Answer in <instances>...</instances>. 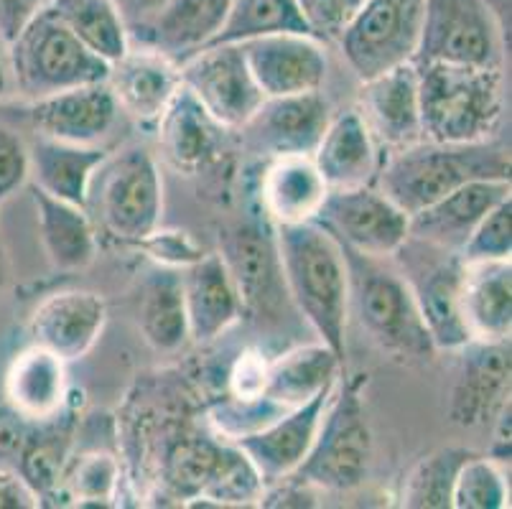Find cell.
Here are the masks:
<instances>
[{
	"mask_svg": "<svg viewBox=\"0 0 512 509\" xmlns=\"http://www.w3.org/2000/svg\"><path fill=\"white\" fill-rule=\"evenodd\" d=\"M510 179H477L459 186L439 202L421 209L411 217L408 237L434 247L459 252L492 209L510 199Z\"/></svg>",
	"mask_w": 512,
	"mask_h": 509,
	"instance_id": "21",
	"label": "cell"
},
{
	"mask_svg": "<svg viewBox=\"0 0 512 509\" xmlns=\"http://www.w3.org/2000/svg\"><path fill=\"white\" fill-rule=\"evenodd\" d=\"M222 252L245 311H268L286 293L281 260H278L276 230L268 227V219L235 224L220 235Z\"/></svg>",
	"mask_w": 512,
	"mask_h": 509,
	"instance_id": "16",
	"label": "cell"
},
{
	"mask_svg": "<svg viewBox=\"0 0 512 509\" xmlns=\"http://www.w3.org/2000/svg\"><path fill=\"white\" fill-rule=\"evenodd\" d=\"M8 283H11V258H8L6 242L0 237V291H6Z\"/></svg>",
	"mask_w": 512,
	"mask_h": 509,
	"instance_id": "51",
	"label": "cell"
},
{
	"mask_svg": "<svg viewBox=\"0 0 512 509\" xmlns=\"http://www.w3.org/2000/svg\"><path fill=\"white\" fill-rule=\"evenodd\" d=\"M316 222L327 227L347 250L380 260L393 258L408 240L411 227V217L377 186L329 191Z\"/></svg>",
	"mask_w": 512,
	"mask_h": 509,
	"instance_id": "12",
	"label": "cell"
},
{
	"mask_svg": "<svg viewBox=\"0 0 512 509\" xmlns=\"http://www.w3.org/2000/svg\"><path fill=\"white\" fill-rule=\"evenodd\" d=\"M36 222L46 258L57 270H82L97 255V230L85 207L46 194L31 184Z\"/></svg>",
	"mask_w": 512,
	"mask_h": 509,
	"instance_id": "32",
	"label": "cell"
},
{
	"mask_svg": "<svg viewBox=\"0 0 512 509\" xmlns=\"http://www.w3.org/2000/svg\"><path fill=\"white\" fill-rule=\"evenodd\" d=\"M41 499L18 471L0 466V509H36Z\"/></svg>",
	"mask_w": 512,
	"mask_h": 509,
	"instance_id": "47",
	"label": "cell"
},
{
	"mask_svg": "<svg viewBox=\"0 0 512 509\" xmlns=\"http://www.w3.org/2000/svg\"><path fill=\"white\" fill-rule=\"evenodd\" d=\"M512 196L497 204L482 222L474 227L469 240L459 250L464 263H490V260H510L512 255Z\"/></svg>",
	"mask_w": 512,
	"mask_h": 509,
	"instance_id": "42",
	"label": "cell"
},
{
	"mask_svg": "<svg viewBox=\"0 0 512 509\" xmlns=\"http://www.w3.org/2000/svg\"><path fill=\"white\" fill-rule=\"evenodd\" d=\"M3 392L8 408L29 423L59 418L67 403V362L49 349L31 344L8 364Z\"/></svg>",
	"mask_w": 512,
	"mask_h": 509,
	"instance_id": "26",
	"label": "cell"
},
{
	"mask_svg": "<svg viewBox=\"0 0 512 509\" xmlns=\"http://www.w3.org/2000/svg\"><path fill=\"white\" fill-rule=\"evenodd\" d=\"M342 250L349 268V314L357 316L365 334L393 357L434 359L439 349L431 342L403 273L385 268L380 258Z\"/></svg>",
	"mask_w": 512,
	"mask_h": 509,
	"instance_id": "4",
	"label": "cell"
},
{
	"mask_svg": "<svg viewBox=\"0 0 512 509\" xmlns=\"http://www.w3.org/2000/svg\"><path fill=\"white\" fill-rule=\"evenodd\" d=\"M510 504V484L497 459L472 454L456 471L451 489L454 509H502Z\"/></svg>",
	"mask_w": 512,
	"mask_h": 509,
	"instance_id": "39",
	"label": "cell"
},
{
	"mask_svg": "<svg viewBox=\"0 0 512 509\" xmlns=\"http://www.w3.org/2000/svg\"><path fill=\"white\" fill-rule=\"evenodd\" d=\"M232 0H169L161 13L133 36L143 46L164 54L176 67L207 49L220 34Z\"/></svg>",
	"mask_w": 512,
	"mask_h": 509,
	"instance_id": "27",
	"label": "cell"
},
{
	"mask_svg": "<svg viewBox=\"0 0 512 509\" xmlns=\"http://www.w3.org/2000/svg\"><path fill=\"white\" fill-rule=\"evenodd\" d=\"M505 31L484 0H423L413 64L502 69Z\"/></svg>",
	"mask_w": 512,
	"mask_h": 509,
	"instance_id": "8",
	"label": "cell"
},
{
	"mask_svg": "<svg viewBox=\"0 0 512 509\" xmlns=\"http://www.w3.org/2000/svg\"><path fill=\"white\" fill-rule=\"evenodd\" d=\"M107 84L120 110L128 112L138 123L151 125L164 115L171 97L181 87V77L174 62L151 46L141 44V49L130 46L123 59L110 64Z\"/></svg>",
	"mask_w": 512,
	"mask_h": 509,
	"instance_id": "23",
	"label": "cell"
},
{
	"mask_svg": "<svg viewBox=\"0 0 512 509\" xmlns=\"http://www.w3.org/2000/svg\"><path fill=\"white\" fill-rule=\"evenodd\" d=\"M11 72L18 90L31 100L57 95L82 84L107 82L110 64L92 54L59 21L49 6L8 44Z\"/></svg>",
	"mask_w": 512,
	"mask_h": 509,
	"instance_id": "7",
	"label": "cell"
},
{
	"mask_svg": "<svg viewBox=\"0 0 512 509\" xmlns=\"http://www.w3.org/2000/svg\"><path fill=\"white\" fill-rule=\"evenodd\" d=\"M18 459H21L18 474L34 489L41 504L51 494H57L62 474L67 469V448H64V441L59 438V433H44V436L31 433V438L26 441Z\"/></svg>",
	"mask_w": 512,
	"mask_h": 509,
	"instance_id": "40",
	"label": "cell"
},
{
	"mask_svg": "<svg viewBox=\"0 0 512 509\" xmlns=\"http://www.w3.org/2000/svg\"><path fill=\"white\" fill-rule=\"evenodd\" d=\"M31 426L26 418L16 413L13 408L0 410V456L8 459V456H18L26 446V441L31 438Z\"/></svg>",
	"mask_w": 512,
	"mask_h": 509,
	"instance_id": "48",
	"label": "cell"
},
{
	"mask_svg": "<svg viewBox=\"0 0 512 509\" xmlns=\"http://www.w3.org/2000/svg\"><path fill=\"white\" fill-rule=\"evenodd\" d=\"M11 95V72L3 62H0V100H6Z\"/></svg>",
	"mask_w": 512,
	"mask_h": 509,
	"instance_id": "52",
	"label": "cell"
},
{
	"mask_svg": "<svg viewBox=\"0 0 512 509\" xmlns=\"http://www.w3.org/2000/svg\"><path fill=\"white\" fill-rule=\"evenodd\" d=\"M265 97L319 92L329 72L324 41L306 34H276L237 44Z\"/></svg>",
	"mask_w": 512,
	"mask_h": 509,
	"instance_id": "15",
	"label": "cell"
},
{
	"mask_svg": "<svg viewBox=\"0 0 512 509\" xmlns=\"http://www.w3.org/2000/svg\"><path fill=\"white\" fill-rule=\"evenodd\" d=\"M276 34H311L296 0H232L220 34L209 46L245 44Z\"/></svg>",
	"mask_w": 512,
	"mask_h": 509,
	"instance_id": "35",
	"label": "cell"
},
{
	"mask_svg": "<svg viewBox=\"0 0 512 509\" xmlns=\"http://www.w3.org/2000/svg\"><path fill=\"white\" fill-rule=\"evenodd\" d=\"M332 390L334 387L319 392L309 403L278 415L276 420H271L268 426L258 428V431L232 438V443L240 448L242 454L253 461L263 484L278 482V479L291 476L293 471L299 469L301 461L309 454L311 443H314L321 415H324Z\"/></svg>",
	"mask_w": 512,
	"mask_h": 509,
	"instance_id": "18",
	"label": "cell"
},
{
	"mask_svg": "<svg viewBox=\"0 0 512 509\" xmlns=\"http://www.w3.org/2000/svg\"><path fill=\"white\" fill-rule=\"evenodd\" d=\"M477 179H510V148L505 140L436 143L416 140L380 163L375 186L408 217Z\"/></svg>",
	"mask_w": 512,
	"mask_h": 509,
	"instance_id": "2",
	"label": "cell"
},
{
	"mask_svg": "<svg viewBox=\"0 0 512 509\" xmlns=\"http://www.w3.org/2000/svg\"><path fill=\"white\" fill-rule=\"evenodd\" d=\"M327 196L329 186L311 156L268 158L260 176V207L273 227L314 222Z\"/></svg>",
	"mask_w": 512,
	"mask_h": 509,
	"instance_id": "24",
	"label": "cell"
},
{
	"mask_svg": "<svg viewBox=\"0 0 512 509\" xmlns=\"http://www.w3.org/2000/svg\"><path fill=\"white\" fill-rule=\"evenodd\" d=\"M416 69L423 138L436 143L500 138L507 105L502 69L451 64H416Z\"/></svg>",
	"mask_w": 512,
	"mask_h": 509,
	"instance_id": "3",
	"label": "cell"
},
{
	"mask_svg": "<svg viewBox=\"0 0 512 509\" xmlns=\"http://www.w3.org/2000/svg\"><path fill=\"white\" fill-rule=\"evenodd\" d=\"M49 0H0V41L11 44Z\"/></svg>",
	"mask_w": 512,
	"mask_h": 509,
	"instance_id": "46",
	"label": "cell"
},
{
	"mask_svg": "<svg viewBox=\"0 0 512 509\" xmlns=\"http://www.w3.org/2000/svg\"><path fill=\"white\" fill-rule=\"evenodd\" d=\"M29 184V146L16 130L0 123V204Z\"/></svg>",
	"mask_w": 512,
	"mask_h": 509,
	"instance_id": "44",
	"label": "cell"
},
{
	"mask_svg": "<svg viewBox=\"0 0 512 509\" xmlns=\"http://www.w3.org/2000/svg\"><path fill=\"white\" fill-rule=\"evenodd\" d=\"M329 191L375 186L380 171V146L367 130L357 110H347L329 120L319 146L311 153Z\"/></svg>",
	"mask_w": 512,
	"mask_h": 509,
	"instance_id": "25",
	"label": "cell"
},
{
	"mask_svg": "<svg viewBox=\"0 0 512 509\" xmlns=\"http://www.w3.org/2000/svg\"><path fill=\"white\" fill-rule=\"evenodd\" d=\"M110 153L102 146H77L36 135L29 146V181L46 194L87 209L92 179Z\"/></svg>",
	"mask_w": 512,
	"mask_h": 509,
	"instance_id": "30",
	"label": "cell"
},
{
	"mask_svg": "<svg viewBox=\"0 0 512 509\" xmlns=\"http://www.w3.org/2000/svg\"><path fill=\"white\" fill-rule=\"evenodd\" d=\"M357 112L365 120L372 138L377 140V146L398 151V148H406L421 140L423 130L416 64H400L377 77L365 79L360 87Z\"/></svg>",
	"mask_w": 512,
	"mask_h": 509,
	"instance_id": "20",
	"label": "cell"
},
{
	"mask_svg": "<svg viewBox=\"0 0 512 509\" xmlns=\"http://www.w3.org/2000/svg\"><path fill=\"white\" fill-rule=\"evenodd\" d=\"M332 120V105L319 92L265 97L253 118L242 125L245 146L260 156H311Z\"/></svg>",
	"mask_w": 512,
	"mask_h": 509,
	"instance_id": "13",
	"label": "cell"
},
{
	"mask_svg": "<svg viewBox=\"0 0 512 509\" xmlns=\"http://www.w3.org/2000/svg\"><path fill=\"white\" fill-rule=\"evenodd\" d=\"M107 324V303L100 293L69 288L46 296L29 321L31 344L49 349L64 362L85 357Z\"/></svg>",
	"mask_w": 512,
	"mask_h": 509,
	"instance_id": "17",
	"label": "cell"
},
{
	"mask_svg": "<svg viewBox=\"0 0 512 509\" xmlns=\"http://www.w3.org/2000/svg\"><path fill=\"white\" fill-rule=\"evenodd\" d=\"M62 479L69 484L79 504H105L107 499H113L118 487V464L113 456L95 451L79 456L72 466H67Z\"/></svg>",
	"mask_w": 512,
	"mask_h": 509,
	"instance_id": "41",
	"label": "cell"
},
{
	"mask_svg": "<svg viewBox=\"0 0 512 509\" xmlns=\"http://www.w3.org/2000/svg\"><path fill=\"white\" fill-rule=\"evenodd\" d=\"M141 250H146L158 265H166V268H186L192 265L194 260H199L204 255L202 247L189 237V232H161L156 230L153 235H148L141 242Z\"/></svg>",
	"mask_w": 512,
	"mask_h": 509,
	"instance_id": "45",
	"label": "cell"
},
{
	"mask_svg": "<svg viewBox=\"0 0 512 509\" xmlns=\"http://www.w3.org/2000/svg\"><path fill=\"white\" fill-rule=\"evenodd\" d=\"M276 230L286 293L316 339L344 362L349 324V268L337 237L319 222L283 224Z\"/></svg>",
	"mask_w": 512,
	"mask_h": 509,
	"instance_id": "1",
	"label": "cell"
},
{
	"mask_svg": "<svg viewBox=\"0 0 512 509\" xmlns=\"http://www.w3.org/2000/svg\"><path fill=\"white\" fill-rule=\"evenodd\" d=\"M296 6H299L314 39L332 44L339 39L349 18L362 6V0H296Z\"/></svg>",
	"mask_w": 512,
	"mask_h": 509,
	"instance_id": "43",
	"label": "cell"
},
{
	"mask_svg": "<svg viewBox=\"0 0 512 509\" xmlns=\"http://www.w3.org/2000/svg\"><path fill=\"white\" fill-rule=\"evenodd\" d=\"M393 258L400 260V273L411 286L434 347L462 349L469 342L462 321V255L408 237Z\"/></svg>",
	"mask_w": 512,
	"mask_h": 509,
	"instance_id": "9",
	"label": "cell"
},
{
	"mask_svg": "<svg viewBox=\"0 0 512 509\" xmlns=\"http://www.w3.org/2000/svg\"><path fill=\"white\" fill-rule=\"evenodd\" d=\"M87 209L92 222L120 245H141L158 230L164 212V184L146 148L107 156L92 179Z\"/></svg>",
	"mask_w": 512,
	"mask_h": 509,
	"instance_id": "6",
	"label": "cell"
},
{
	"mask_svg": "<svg viewBox=\"0 0 512 509\" xmlns=\"http://www.w3.org/2000/svg\"><path fill=\"white\" fill-rule=\"evenodd\" d=\"M263 489L265 484L253 461L230 441L225 446L220 466L214 471L212 482L204 487V492L197 499L186 504L189 507H207V504H214V507H248V504L260 502Z\"/></svg>",
	"mask_w": 512,
	"mask_h": 509,
	"instance_id": "37",
	"label": "cell"
},
{
	"mask_svg": "<svg viewBox=\"0 0 512 509\" xmlns=\"http://www.w3.org/2000/svg\"><path fill=\"white\" fill-rule=\"evenodd\" d=\"M156 125L161 153L179 174H202L220 156V133H225V128L209 118L184 84L171 97Z\"/></svg>",
	"mask_w": 512,
	"mask_h": 509,
	"instance_id": "28",
	"label": "cell"
},
{
	"mask_svg": "<svg viewBox=\"0 0 512 509\" xmlns=\"http://www.w3.org/2000/svg\"><path fill=\"white\" fill-rule=\"evenodd\" d=\"M46 6L102 62L115 64L130 49V36L113 0H49Z\"/></svg>",
	"mask_w": 512,
	"mask_h": 509,
	"instance_id": "34",
	"label": "cell"
},
{
	"mask_svg": "<svg viewBox=\"0 0 512 509\" xmlns=\"http://www.w3.org/2000/svg\"><path fill=\"white\" fill-rule=\"evenodd\" d=\"M138 326L143 339L161 354L179 352L189 342L181 270L158 265L146 275L141 283Z\"/></svg>",
	"mask_w": 512,
	"mask_h": 509,
	"instance_id": "33",
	"label": "cell"
},
{
	"mask_svg": "<svg viewBox=\"0 0 512 509\" xmlns=\"http://www.w3.org/2000/svg\"><path fill=\"white\" fill-rule=\"evenodd\" d=\"M423 0H362L337 44L360 82L413 62L421 39Z\"/></svg>",
	"mask_w": 512,
	"mask_h": 509,
	"instance_id": "10",
	"label": "cell"
},
{
	"mask_svg": "<svg viewBox=\"0 0 512 509\" xmlns=\"http://www.w3.org/2000/svg\"><path fill=\"white\" fill-rule=\"evenodd\" d=\"M459 357L449 415L456 426H495L497 415L510 405V342H467Z\"/></svg>",
	"mask_w": 512,
	"mask_h": 509,
	"instance_id": "14",
	"label": "cell"
},
{
	"mask_svg": "<svg viewBox=\"0 0 512 509\" xmlns=\"http://www.w3.org/2000/svg\"><path fill=\"white\" fill-rule=\"evenodd\" d=\"M474 451L467 448H439L423 456L403 479L400 504L413 509H449L456 471Z\"/></svg>",
	"mask_w": 512,
	"mask_h": 509,
	"instance_id": "36",
	"label": "cell"
},
{
	"mask_svg": "<svg viewBox=\"0 0 512 509\" xmlns=\"http://www.w3.org/2000/svg\"><path fill=\"white\" fill-rule=\"evenodd\" d=\"M113 3L118 8L120 18H123L125 28H128V36L133 39L161 13V8L169 0H113Z\"/></svg>",
	"mask_w": 512,
	"mask_h": 509,
	"instance_id": "49",
	"label": "cell"
},
{
	"mask_svg": "<svg viewBox=\"0 0 512 509\" xmlns=\"http://www.w3.org/2000/svg\"><path fill=\"white\" fill-rule=\"evenodd\" d=\"M179 77L209 118L225 130H240L265 100L237 44L197 51L181 64Z\"/></svg>",
	"mask_w": 512,
	"mask_h": 509,
	"instance_id": "11",
	"label": "cell"
},
{
	"mask_svg": "<svg viewBox=\"0 0 512 509\" xmlns=\"http://www.w3.org/2000/svg\"><path fill=\"white\" fill-rule=\"evenodd\" d=\"M118 115L120 105L107 82L72 87L34 100L29 107L36 135L77 146H100V140L118 123Z\"/></svg>",
	"mask_w": 512,
	"mask_h": 509,
	"instance_id": "19",
	"label": "cell"
},
{
	"mask_svg": "<svg viewBox=\"0 0 512 509\" xmlns=\"http://www.w3.org/2000/svg\"><path fill=\"white\" fill-rule=\"evenodd\" d=\"M462 321L469 342H510L512 268L510 260L464 263Z\"/></svg>",
	"mask_w": 512,
	"mask_h": 509,
	"instance_id": "29",
	"label": "cell"
},
{
	"mask_svg": "<svg viewBox=\"0 0 512 509\" xmlns=\"http://www.w3.org/2000/svg\"><path fill=\"white\" fill-rule=\"evenodd\" d=\"M227 443H214L209 438H184L166 459V484L176 497L192 502L212 482L220 466Z\"/></svg>",
	"mask_w": 512,
	"mask_h": 509,
	"instance_id": "38",
	"label": "cell"
},
{
	"mask_svg": "<svg viewBox=\"0 0 512 509\" xmlns=\"http://www.w3.org/2000/svg\"><path fill=\"white\" fill-rule=\"evenodd\" d=\"M484 3L490 6V11L495 13V18L500 21L505 36L510 39V0H484Z\"/></svg>",
	"mask_w": 512,
	"mask_h": 509,
	"instance_id": "50",
	"label": "cell"
},
{
	"mask_svg": "<svg viewBox=\"0 0 512 509\" xmlns=\"http://www.w3.org/2000/svg\"><path fill=\"white\" fill-rule=\"evenodd\" d=\"M334 385L309 454L293 476L314 489L349 492L367 479L375 456L370 418L362 403V375Z\"/></svg>",
	"mask_w": 512,
	"mask_h": 509,
	"instance_id": "5",
	"label": "cell"
},
{
	"mask_svg": "<svg viewBox=\"0 0 512 509\" xmlns=\"http://www.w3.org/2000/svg\"><path fill=\"white\" fill-rule=\"evenodd\" d=\"M189 339L209 344L230 331L245 314L225 260L217 252H204L192 265L181 268Z\"/></svg>",
	"mask_w": 512,
	"mask_h": 509,
	"instance_id": "22",
	"label": "cell"
},
{
	"mask_svg": "<svg viewBox=\"0 0 512 509\" xmlns=\"http://www.w3.org/2000/svg\"><path fill=\"white\" fill-rule=\"evenodd\" d=\"M342 370V359L321 342L291 349L276 362H268L260 398L276 405L281 413H288L337 385Z\"/></svg>",
	"mask_w": 512,
	"mask_h": 509,
	"instance_id": "31",
	"label": "cell"
}]
</instances>
